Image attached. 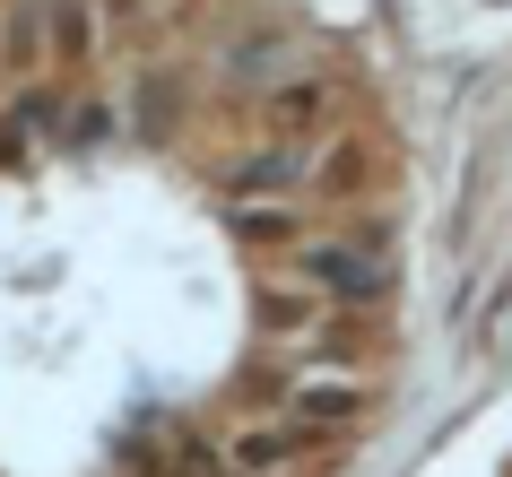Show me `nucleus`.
<instances>
[{"label": "nucleus", "mask_w": 512, "mask_h": 477, "mask_svg": "<svg viewBox=\"0 0 512 477\" xmlns=\"http://www.w3.org/2000/svg\"><path fill=\"white\" fill-rule=\"evenodd\" d=\"M287 278L313 287V295H330L339 313H374L382 287H391V261H382L356 226H330V235H296L287 243Z\"/></svg>", "instance_id": "obj_1"}, {"label": "nucleus", "mask_w": 512, "mask_h": 477, "mask_svg": "<svg viewBox=\"0 0 512 477\" xmlns=\"http://www.w3.org/2000/svg\"><path fill=\"white\" fill-rule=\"evenodd\" d=\"M365 408H374V373L365 365H287L278 373V417H296L304 434H322V443L356 434Z\"/></svg>", "instance_id": "obj_2"}, {"label": "nucleus", "mask_w": 512, "mask_h": 477, "mask_svg": "<svg viewBox=\"0 0 512 477\" xmlns=\"http://www.w3.org/2000/svg\"><path fill=\"white\" fill-rule=\"evenodd\" d=\"M330 460L322 434H304L296 417H235L226 434H217V469L226 477H313Z\"/></svg>", "instance_id": "obj_3"}, {"label": "nucleus", "mask_w": 512, "mask_h": 477, "mask_svg": "<svg viewBox=\"0 0 512 477\" xmlns=\"http://www.w3.org/2000/svg\"><path fill=\"white\" fill-rule=\"evenodd\" d=\"M261 122H270L278 139H322V131H330V79H322V70L278 79L270 96H261Z\"/></svg>", "instance_id": "obj_4"}, {"label": "nucleus", "mask_w": 512, "mask_h": 477, "mask_svg": "<svg viewBox=\"0 0 512 477\" xmlns=\"http://www.w3.org/2000/svg\"><path fill=\"white\" fill-rule=\"evenodd\" d=\"M226 226H235L243 243H278V252L304 235L296 200H261V191H226Z\"/></svg>", "instance_id": "obj_5"}, {"label": "nucleus", "mask_w": 512, "mask_h": 477, "mask_svg": "<svg viewBox=\"0 0 512 477\" xmlns=\"http://www.w3.org/2000/svg\"><path fill=\"white\" fill-rule=\"evenodd\" d=\"M374 183V148L365 139H322V165H313V191H330V200H348V191Z\"/></svg>", "instance_id": "obj_6"}]
</instances>
